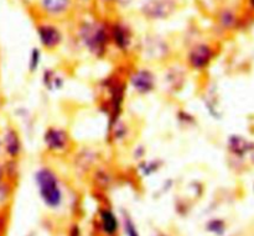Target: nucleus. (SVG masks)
<instances>
[{
  "label": "nucleus",
  "mask_w": 254,
  "mask_h": 236,
  "mask_svg": "<svg viewBox=\"0 0 254 236\" xmlns=\"http://www.w3.org/2000/svg\"><path fill=\"white\" fill-rule=\"evenodd\" d=\"M76 40L89 56L104 58L111 47L109 25L97 19L81 20L76 26Z\"/></svg>",
  "instance_id": "obj_1"
},
{
  "label": "nucleus",
  "mask_w": 254,
  "mask_h": 236,
  "mask_svg": "<svg viewBox=\"0 0 254 236\" xmlns=\"http://www.w3.org/2000/svg\"><path fill=\"white\" fill-rule=\"evenodd\" d=\"M34 181L45 205L57 209L64 200V190L56 171L50 166H41L35 171Z\"/></svg>",
  "instance_id": "obj_2"
},
{
  "label": "nucleus",
  "mask_w": 254,
  "mask_h": 236,
  "mask_svg": "<svg viewBox=\"0 0 254 236\" xmlns=\"http://www.w3.org/2000/svg\"><path fill=\"white\" fill-rule=\"evenodd\" d=\"M180 7V0H143L138 11L145 21L155 22L170 19Z\"/></svg>",
  "instance_id": "obj_3"
},
{
  "label": "nucleus",
  "mask_w": 254,
  "mask_h": 236,
  "mask_svg": "<svg viewBox=\"0 0 254 236\" xmlns=\"http://www.w3.org/2000/svg\"><path fill=\"white\" fill-rule=\"evenodd\" d=\"M36 35L40 47L47 52L59 49L64 42V32L54 20L41 19L36 22Z\"/></svg>",
  "instance_id": "obj_4"
},
{
  "label": "nucleus",
  "mask_w": 254,
  "mask_h": 236,
  "mask_svg": "<svg viewBox=\"0 0 254 236\" xmlns=\"http://www.w3.org/2000/svg\"><path fill=\"white\" fill-rule=\"evenodd\" d=\"M140 52L149 62H164L170 57L171 46L168 40L159 34L144 35L140 41Z\"/></svg>",
  "instance_id": "obj_5"
},
{
  "label": "nucleus",
  "mask_w": 254,
  "mask_h": 236,
  "mask_svg": "<svg viewBox=\"0 0 254 236\" xmlns=\"http://www.w3.org/2000/svg\"><path fill=\"white\" fill-rule=\"evenodd\" d=\"M216 56L215 48L207 42H195L185 56L186 67L196 73L207 71Z\"/></svg>",
  "instance_id": "obj_6"
},
{
  "label": "nucleus",
  "mask_w": 254,
  "mask_h": 236,
  "mask_svg": "<svg viewBox=\"0 0 254 236\" xmlns=\"http://www.w3.org/2000/svg\"><path fill=\"white\" fill-rule=\"evenodd\" d=\"M111 46L123 54H129L135 45V35L128 22L116 20L109 24Z\"/></svg>",
  "instance_id": "obj_7"
},
{
  "label": "nucleus",
  "mask_w": 254,
  "mask_h": 236,
  "mask_svg": "<svg viewBox=\"0 0 254 236\" xmlns=\"http://www.w3.org/2000/svg\"><path fill=\"white\" fill-rule=\"evenodd\" d=\"M45 150L51 155H64L72 147V138L68 131L60 126H49L42 134Z\"/></svg>",
  "instance_id": "obj_8"
},
{
  "label": "nucleus",
  "mask_w": 254,
  "mask_h": 236,
  "mask_svg": "<svg viewBox=\"0 0 254 236\" xmlns=\"http://www.w3.org/2000/svg\"><path fill=\"white\" fill-rule=\"evenodd\" d=\"M128 86L140 96L153 94L158 87V77L149 67H138L133 69L128 77Z\"/></svg>",
  "instance_id": "obj_9"
},
{
  "label": "nucleus",
  "mask_w": 254,
  "mask_h": 236,
  "mask_svg": "<svg viewBox=\"0 0 254 236\" xmlns=\"http://www.w3.org/2000/svg\"><path fill=\"white\" fill-rule=\"evenodd\" d=\"M77 0H36L37 12L42 19L61 20L73 11Z\"/></svg>",
  "instance_id": "obj_10"
},
{
  "label": "nucleus",
  "mask_w": 254,
  "mask_h": 236,
  "mask_svg": "<svg viewBox=\"0 0 254 236\" xmlns=\"http://www.w3.org/2000/svg\"><path fill=\"white\" fill-rule=\"evenodd\" d=\"M1 143H2V157L7 161H19L24 152V143H22L21 134L16 126H5L1 130Z\"/></svg>",
  "instance_id": "obj_11"
},
{
  "label": "nucleus",
  "mask_w": 254,
  "mask_h": 236,
  "mask_svg": "<svg viewBox=\"0 0 254 236\" xmlns=\"http://www.w3.org/2000/svg\"><path fill=\"white\" fill-rule=\"evenodd\" d=\"M188 82V71L181 64H171L165 68L163 74V83L166 91L171 94H178L184 91Z\"/></svg>",
  "instance_id": "obj_12"
},
{
  "label": "nucleus",
  "mask_w": 254,
  "mask_h": 236,
  "mask_svg": "<svg viewBox=\"0 0 254 236\" xmlns=\"http://www.w3.org/2000/svg\"><path fill=\"white\" fill-rule=\"evenodd\" d=\"M41 82L44 88L47 92H51V93L62 91L64 88V84H66L64 76L55 68H51V67H47L42 71Z\"/></svg>",
  "instance_id": "obj_13"
},
{
  "label": "nucleus",
  "mask_w": 254,
  "mask_h": 236,
  "mask_svg": "<svg viewBox=\"0 0 254 236\" xmlns=\"http://www.w3.org/2000/svg\"><path fill=\"white\" fill-rule=\"evenodd\" d=\"M129 134H130L129 125L122 118L114 121L112 125L107 126V139L117 145L126 142L129 138Z\"/></svg>",
  "instance_id": "obj_14"
},
{
  "label": "nucleus",
  "mask_w": 254,
  "mask_h": 236,
  "mask_svg": "<svg viewBox=\"0 0 254 236\" xmlns=\"http://www.w3.org/2000/svg\"><path fill=\"white\" fill-rule=\"evenodd\" d=\"M227 147L231 153L238 156V157H242L251 150V143L242 136L232 135L228 138Z\"/></svg>",
  "instance_id": "obj_15"
},
{
  "label": "nucleus",
  "mask_w": 254,
  "mask_h": 236,
  "mask_svg": "<svg viewBox=\"0 0 254 236\" xmlns=\"http://www.w3.org/2000/svg\"><path fill=\"white\" fill-rule=\"evenodd\" d=\"M101 225L107 235H114L118 232V219L113 212L104 209L101 212Z\"/></svg>",
  "instance_id": "obj_16"
},
{
  "label": "nucleus",
  "mask_w": 254,
  "mask_h": 236,
  "mask_svg": "<svg viewBox=\"0 0 254 236\" xmlns=\"http://www.w3.org/2000/svg\"><path fill=\"white\" fill-rule=\"evenodd\" d=\"M163 166L164 161L161 158H154V160H145V158H143L138 163L139 171H140V173L144 177H149V176L159 172L163 168Z\"/></svg>",
  "instance_id": "obj_17"
},
{
  "label": "nucleus",
  "mask_w": 254,
  "mask_h": 236,
  "mask_svg": "<svg viewBox=\"0 0 254 236\" xmlns=\"http://www.w3.org/2000/svg\"><path fill=\"white\" fill-rule=\"evenodd\" d=\"M42 62V48L41 47H32L27 59V72L30 74H35L40 69Z\"/></svg>",
  "instance_id": "obj_18"
},
{
  "label": "nucleus",
  "mask_w": 254,
  "mask_h": 236,
  "mask_svg": "<svg viewBox=\"0 0 254 236\" xmlns=\"http://www.w3.org/2000/svg\"><path fill=\"white\" fill-rule=\"evenodd\" d=\"M203 103H205V108L207 109L208 114H210L212 118H221L222 114H221L220 106H218V98L217 95H216L215 92H210V93L206 94L205 99H203Z\"/></svg>",
  "instance_id": "obj_19"
},
{
  "label": "nucleus",
  "mask_w": 254,
  "mask_h": 236,
  "mask_svg": "<svg viewBox=\"0 0 254 236\" xmlns=\"http://www.w3.org/2000/svg\"><path fill=\"white\" fill-rule=\"evenodd\" d=\"M96 152L92 150H83L82 152H79V155L77 156V160H76V163L77 166H78L79 168H91L92 166L96 163Z\"/></svg>",
  "instance_id": "obj_20"
},
{
  "label": "nucleus",
  "mask_w": 254,
  "mask_h": 236,
  "mask_svg": "<svg viewBox=\"0 0 254 236\" xmlns=\"http://www.w3.org/2000/svg\"><path fill=\"white\" fill-rule=\"evenodd\" d=\"M176 120H178L179 125L186 129H191L197 125V119H196V116L193 114H191L190 111L184 110V109L178 110V113H176Z\"/></svg>",
  "instance_id": "obj_21"
},
{
  "label": "nucleus",
  "mask_w": 254,
  "mask_h": 236,
  "mask_svg": "<svg viewBox=\"0 0 254 236\" xmlns=\"http://www.w3.org/2000/svg\"><path fill=\"white\" fill-rule=\"evenodd\" d=\"M218 21L223 27H231L235 24V14L231 10H223L218 16Z\"/></svg>",
  "instance_id": "obj_22"
},
{
  "label": "nucleus",
  "mask_w": 254,
  "mask_h": 236,
  "mask_svg": "<svg viewBox=\"0 0 254 236\" xmlns=\"http://www.w3.org/2000/svg\"><path fill=\"white\" fill-rule=\"evenodd\" d=\"M123 223H124V230H126V234L128 236H139V233L138 230H136V227L135 224H134V222L131 220V218L129 217V215H124V219H123Z\"/></svg>",
  "instance_id": "obj_23"
},
{
  "label": "nucleus",
  "mask_w": 254,
  "mask_h": 236,
  "mask_svg": "<svg viewBox=\"0 0 254 236\" xmlns=\"http://www.w3.org/2000/svg\"><path fill=\"white\" fill-rule=\"evenodd\" d=\"M207 228L210 232L216 233V234H222L223 230H225V224L221 220H212V222L208 223Z\"/></svg>",
  "instance_id": "obj_24"
},
{
  "label": "nucleus",
  "mask_w": 254,
  "mask_h": 236,
  "mask_svg": "<svg viewBox=\"0 0 254 236\" xmlns=\"http://www.w3.org/2000/svg\"><path fill=\"white\" fill-rule=\"evenodd\" d=\"M6 176H7L6 163H5L4 158H0V187H1L2 183H4Z\"/></svg>",
  "instance_id": "obj_25"
},
{
  "label": "nucleus",
  "mask_w": 254,
  "mask_h": 236,
  "mask_svg": "<svg viewBox=\"0 0 254 236\" xmlns=\"http://www.w3.org/2000/svg\"><path fill=\"white\" fill-rule=\"evenodd\" d=\"M145 147H144V146H138V147H135V150H134V158H135L136 161L143 160V158L145 157Z\"/></svg>",
  "instance_id": "obj_26"
},
{
  "label": "nucleus",
  "mask_w": 254,
  "mask_h": 236,
  "mask_svg": "<svg viewBox=\"0 0 254 236\" xmlns=\"http://www.w3.org/2000/svg\"><path fill=\"white\" fill-rule=\"evenodd\" d=\"M131 2H133V0H116V6L126 7V6H129Z\"/></svg>",
  "instance_id": "obj_27"
},
{
  "label": "nucleus",
  "mask_w": 254,
  "mask_h": 236,
  "mask_svg": "<svg viewBox=\"0 0 254 236\" xmlns=\"http://www.w3.org/2000/svg\"><path fill=\"white\" fill-rule=\"evenodd\" d=\"M101 5H104V6H111V5H116V0H96Z\"/></svg>",
  "instance_id": "obj_28"
},
{
  "label": "nucleus",
  "mask_w": 254,
  "mask_h": 236,
  "mask_svg": "<svg viewBox=\"0 0 254 236\" xmlns=\"http://www.w3.org/2000/svg\"><path fill=\"white\" fill-rule=\"evenodd\" d=\"M0 158H2V143H1V131H0Z\"/></svg>",
  "instance_id": "obj_29"
},
{
  "label": "nucleus",
  "mask_w": 254,
  "mask_h": 236,
  "mask_svg": "<svg viewBox=\"0 0 254 236\" xmlns=\"http://www.w3.org/2000/svg\"><path fill=\"white\" fill-rule=\"evenodd\" d=\"M250 4H251V6L254 9V0H250Z\"/></svg>",
  "instance_id": "obj_30"
},
{
  "label": "nucleus",
  "mask_w": 254,
  "mask_h": 236,
  "mask_svg": "<svg viewBox=\"0 0 254 236\" xmlns=\"http://www.w3.org/2000/svg\"><path fill=\"white\" fill-rule=\"evenodd\" d=\"M159 236H165V235H159Z\"/></svg>",
  "instance_id": "obj_31"
}]
</instances>
